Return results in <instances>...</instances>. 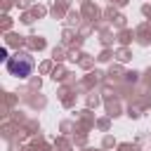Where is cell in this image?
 <instances>
[{"mask_svg": "<svg viewBox=\"0 0 151 151\" xmlns=\"http://www.w3.org/2000/svg\"><path fill=\"white\" fill-rule=\"evenodd\" d=\"M7 71L17 78H28L33 71V59L28 54H17V57L7 59Z\"/></svg>", "mask_w": 151, "mask_h": 151, "instance_id": "obj_1", "label": "cell"}]
</instances>
